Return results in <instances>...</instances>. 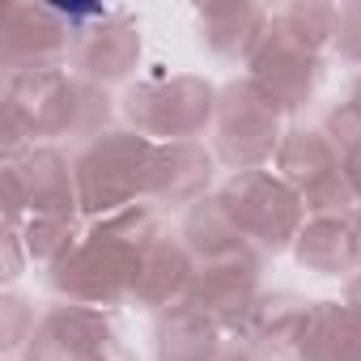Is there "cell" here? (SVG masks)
<instances>
[{
  "instance_id": "1",
  "label": "cell",
  "mask_w": 361,
  "mask_h": 361,
  "mask_svg": "<svg viewBox=\"0 0 361 361\" xmlns=\"http://www.w3.org/2000/svg\"><path fill=\"white\" fill-rule=\"evenodd\" d=\"M161 234H166L161 209H153V204H132L123 213L98 217L77 238V247L60 264L47 268V285L64 302L94 306V310L132 302L140 264Z\"/></svg>"
},
{
  "instance_id": "3",
  "label": "cell",
  "mask_w": 361,
  "mask_h": 361,
  "mask_svg": "<svg viewBox=\"0 0 361 361\" xmlns=\"http://www.w3.org/2000/svg\"><path fill=\"white\" fill-rule=\"evenodd\" d=\"M153 157H157V140H149V136H140L132 128H111V132L94 136L73 157L81 213H90L98 221V217L123 213L136 200H145Z\"/></svg>"
},
{
  "instance_id": "28",
  "label": "cell",
  "mask_w": 361,
  "mask_h": 361,
  "mask_svg": "<svg viewBox=\"0 0 361 361\" xmlns=\"http://www.w3.org/2000/svg\"><path fill=\"white\" fill-rule=\"evenodd\" d=\"M217 361H268V357H264L259 348H251L247 340H230V344L221 348V357H217Z\"/></svg>"
},
{
  "instance_id": "26",
  "label": "cell",
  "mask_w": 361,
  "mask_h": 361,
  "mask_svg": "<svg viewBox=\"0 0 361 361\" xmlns=\"http://www.w3.org/2000/svg\"><path fill=\"white\" fill-rule=\"evenodd\" d=\"M331 47L340 51V60L361 64V0L336 5V39H331Z\"/></svg>"
},
{
  "instance_id": "12",
  "label": "cell",
  "mask_w": 361,
  "mask_h": 361,
  "mask_svg": "<svg viewBox=\"0 0 361 361\" xmlns=\"http://www.w3.org/2000/svg\"><path fill=\"white\" fill-rule=\"evenodd\" d=\"M136 64H140V26L128 13L98 9L90 22L77 26V43H73L77 77L106 90V85L123 81Z\"/></svg>"
},
{
  "instance_id": "18",
  "label": "cell",
  "mask_w": 361,
  "mask_h": 361,
  "mask_svg": "<svg viewBox=\"0 0 361 361\" xmlns=\"http://www.w3.org/2000/svg\"><path fill=\"white\" fill-rule=\"evenodd\" d=\"M221 331L226 327L209 310H200L196 302H178L157 314L153 353H157V361H217L226 348Z\"/></svg>"
},
{
  "instance_id": "22",
  "label": "cell",
  "mask_w": 361,
  "mask_h": 361,
  "mask_svg": "<svg viewBox=\"0 0 361 361\" xmlns=\"http://www.w3.org/2000/svg\"><path fill=\"white\" fill-rule=\"evenodd\" d=\"M272 30H281L285 39L323 56V47H331V39H336V5H314V0L285 5L272 13Z\"/></svg>"
},
{
  "instance_id": "6",
  "label": "cell",
  "mask_w": 361,
  "mask_h": 361,
  "mask_svg": "<svg viewBox=\"0 0 361 361\" xmlns=\"http://www.w3.org/2000/svg\"><path fill=\"white\" fill-rule=\"evenodd\" d=\"M276 170L302 196L306 217H353L361 209L353 183L344 178L340 149L323 128H289L276 149Z\"/></svg>"
},
{
  "instance_id": "24",
  "label": "cell",
  "mask_w": 361,
  "mask_h": 361,
  "mask_svg": "<svg viewBox=\"0 0 361 361\" xmlns=\"http://www.w3.org/2000/svg\"><path fill=\"white\" fill-rule=\"evenodd\" d=\"M323 132H327V136H331V145L340 149L344 178L353 183V192H357V200H361V115H357L348 102H340V106H331V111H327Z\"/></svg>"
},
{
  "instance_id": "21",
  "label": "cell",
  "mask_w": 361,
  "mask_h": 361,
  "mask_svg": "<svg viewBox=\"0 0 361 361\" xmlns=\"http://www.w3.org/2000/svg\"><path fill=\"white\" fill-rule=\"evenodd\" d=\"M183 243H188V251L196 255V264L221 259V255H234V251H247V247H251V243L238 234V226L230 221V213H226V204L217 200V192L188 209V217H183Z\"/></svg>"
},
{
  "instance_id": "31",
  "label": "cell",
  "mask_w": 361,
  "mask_h": 361,
  "mask_svg": "<svg viewBox=\"0 0 361 361\" xmlns=\"http://www.w3.org/2000/svg\"><path fill=\"white\" fill-rule=\"evenodd\" d=\"M106 361H136V357H128V353H123V348H115V353H111V357H106Z\"/></svg>"
},
{
  "instance_id": "10",
  "label": "cell",
  "mask_w": 361,
  "mask_h": 361,
  "mask_svg": "<svg viewBox=\"0 0 361 361\" xmlns=\"http://www.w3.org/2000/svg\"><path fill=\"white\" fill-rule=\"evenodd\" d=\"M115 327L94 306H51L39 314L30 344L22 348L26 361H106L115 353Z\"/></svg>"
},
{
  "instance_id": "30",
  "label": "cell",
  "mask_w": 361,
  "mask_h": 361,
  "mask_svg": "<svg viewBox=\"0 0 361 361\" xmlns=\"http://www.w3.org/2000/svg\"><path fill=\"white\" fill-rule=\"evenodd\" d=\"M348 106L361 115V73H357V81H353V90H348Z\"/></svg>"
},
{
  "instance_id": "9",
  "label": "cell",
  "mask_w": 361,
  "mask_h": 361,
  "mask_svg": "<svg viewBox=\"0 0 361 361\" xmlns=\"http://www.w3.org/2000/svg\"><path fill=\"white\" fill-rule=\"evenodd\" d=\"M247 68H251V85H255L281 115L302 111V106L314 98L319 81H323V56H314V51H306L302 43L285 39L281 30H272V22H268L264 43H259L255 56L247 60Z\"/></svg>"
},
{
  "instance_id": "5",
  "label": "cell",
  "mask_w": 361,
  "mask_h": 361,
  "mask_svg": "<svg viewBox=\"0 0 361 361\" xmlns=\"http://www.w3.org/2000/svg\"><path fill=\"white\" fill-rule=\"evenodd\" d=\"M119 106H123L132 132H140L157 145L196 140L209 123H217V90L192 73L140 81L123 94Z\"/></svg>"
},
{
  "instance_id": "25",
  "label": "cell",
  "mask_w": 361,
  "mask_h": 361,
  "mask_svg": "<svg viewBox=\"0 0 361 361\" xmlns=\"http://www.w3.org/2000/svg\"><path fill=\"white\" fill-rule=\"evenodd\" d=\"M35 327H39V314H35V306L26 298H18V293L0 298V348H5V353L26 348Z\"/></svg>"
},
{
  "instance_id": "2",
  "label": "cell",
  "mask_w": 361,
  "mask_h": 361,
  "mask_svg": "<svg viewBox=\"0 0 361 361\" xmlns=\"http://www.w3.org/2000/svg\"><path fill=\"white\" fill-rule=\"evenodd\" d=\"M111 98L102 85L64 73V68H43V73H9L5 77V98H0V145L5 161L22 157L26 149L43 140H94L111 132Z\"/></svg>"
},
{
  "instance_id": "15",
  "label": "cell",
  "mask_w": 361,
  "mask_h": 361,
  "mask_svg": "<svg viewBox=\"0 0 361 361\" xmlns=\"http://www.w3.org/2000/svg\"><path fill=\"white\" fill-rule=\"evenodd\" d=\"M310 306L314 302H306L293 289L259 293L238 327V340H247L251 348H259L272 361H298V340H302V327L310 319Z\"/></svg>"
},
{
  "instance_id": "7",
  "label": "cell",
  "mask_w": 361,
  "mask_h": 361,
  "mask_svg": "<svg viewBox=\"0 0 361 361\" xmlns=\"http://www.w3.org/2000/svg\"><path fill=\"white\" fill-rule=\"evenodd\" d=\"M281 111L251 85V77L217 90V157L243 174L264 170L281 149Z\"/></svg>"
},
{
  "instance_id": "17",
  "label": "cell",
  "mask_w": 361,
  "mask_h": 361,
  "mask_svg": "<svg viewBox=\"0 0 361 361\" xmlns=\"http://www.w3.org/2000/svg\"><path fill=\"white\" fill-rule=\"evenodd\" d=\"M268 22L272 13L264 5H247V0H217V5L196 9L200 39L221 60H251L268 35Z\"/></svg>"
},
{
  "instance_id": "11",
  "label": "cell",
  "mask_w": 361,
  "mask_h": 361,
  "mask_svg": "<svg viewBox=\"0 0 361 361\" xmlns=\"http://www.w3.org/2000/svg\"><path fill=\"white\" fill-rule=\"evenodd\" d=\"M259 276H264V251H255V247L234 251V255H221V259H204V264H196L188 302H196L226 331L238 336L247 310L259 298Z\"/></svg>"
},
{
  "instance_id": "32",
  "label": "cell",
  "mask_w": 361,
  "mask_h": 361,
  "mask_svg": "<svg viewBox=\"0 0 361 361\" xmlns=\"http://www.w3.org/2000/svg\"><path fill=\"white\" fill-rule=\"evenodd\" d=\"M357 238H361V209H357Z\"/></svg>"
},
{
  "instance_id": "8",
  "label": "cell",
  "mask_w": 361,
  "mask_h": 361,
  "mask_svg": "<svg viewBox=\"0 0 361 361\" xmlns=\"http://www.w3.org/2000/svg\"><path fill=\"white\" fill-rule=\"evenodd\" d=\"M77 26L64 9L51 5H9L0 22V64L9 73H43L60 68L73 56Z\"/></svg>"
},
{
  "instance_id": "20",
  "label": "cell",
  "mask_w": 361,
  "mask_h": 361,
  "mask_svg": "<svg viewBox=\"0 0 361 361\" xmlns=\"http://www.w3.org/2000/svg\"><path fill=\"white\" fill-rule=\"evenodd\" d=\"M298 361H361V319L344 302H314L298 340Z\"/></svg>"
},
{
  "instance_id": "29",
  "label": "cell",
  "mask_w": 361,
  "mask_h": 361,
  "mask_svg": "<svg viewBox=\"0 0 361 361\" xmlns=\"http://www.w3.org/2000/svg\"><path fill=\"white\" fill-rule=\"evenodd\" d=\"M344 306L361 319V272H357V276H348V285H344Z\"/></svg>"
},
{
  "instance_id": "23",
  "label": "cell",
  "mask_w": 361,
  "mask_h": 361,
  "mask_svg": "<svg viewBox=\"0 0 361 361\" xmlns=\"http://www.w3.org/2000/svg\"><path fill=\"white\" fill-rule=\"evenodd\" d=\"M77 221H60V217H30L22 226V243H26V255L43 268L60 264L73 247H77Z\"/></svg>"
},
{
  "instance_id": "27",
  "label": "cell",
  "mask_w": 361,
  "mask_h": 361,
  "mask_svg": "<svg viewBox=\"0 0 361 361\" xmlns=\"http://www.w3.org/2000/svg\"><path fill=\"white\" fill-rule=\"evenodd\" d=\"M22 251H26V243H22V230H5V281H18L22 276Z\"/></svg>"
},
{
  "instance_id": "4",
  "label": "cell",
  "mask_w": 361,
  "mask_h": 361,
  "mask_svg": "<svg viewBox=\"0 0 361 361\" xmlns=\"http://www.w3.org/2000/svg\"><path fill=\"white\" fill-rule=\"evenodd\" d=\"M217 200L226 204V213L238 226V234L264 255L268 251L276 255V251L293 247L302 226L310 221L302 196L272 170H243V174H234L230 183L217 188Z\"/></svg>"
},
{
  "instance_id": "13",
  "label": "cell",
  "mask_w": 361,
  "mask_h": 361,
  "mask_svg": "<svg viewBox=\"0 0 361 361\" xmlns=\"http://www.w3.org/2000/svg\"><path fill=\"white\" fill-rule=\"evenodd\" d=\"M5 170L18 178L22 200H26V221L30 217H60L77 221L81 213V192H77V170L56 145H35L22 157L5 161Z\"/></svg>"
},
{
  "instance_id": "19",
  "label": "cell",
  "mask_w": 361,
  "mask_h": 361,
  "mask_svg": "<svg viewBox=\"0 0 361 361\" xmlns=\"http://www.w3.org/2000/svg\"><path fill=\"white\" fill-rule=\"evenodd\" d=\"M293 255L314 276H353L361 268L357 213L353 217H310L293 243Z\"/></svg>"
},
{
  "instance_id": "14",
  "label": "cell",
  "mask_w": 361,
  "mask_h": 361,
  "mask_svg": "<svg viewBox=\"0 0 361 361\" xmlns=\"http://www.w3.org/2000/svg\"><path fill=\"white\" fill-rule=\"evenodd\" d=\"M213 153L200 140H174L157 145L153 174H149V196L153 209H192L213 188Z\"/></svg>"
},
{
  "instance_id": "16",
  "label": "cell",
  "mask_w": 361,
  "mask_h": 361,
  "mask_svg": "<svg viewBox=\"0 0 361 361\" xmlns=\"http://www.w3.org/2000/svg\"><path fill=\"white\" fill-rule=\"evenodd\" d=\"M192 276H196V255L188 251L183 234H161L145 264H140V276H136V289H132V302L145 306V310H170L178 302H188L192 293Z\"/></svg>"
}]
</instances>
